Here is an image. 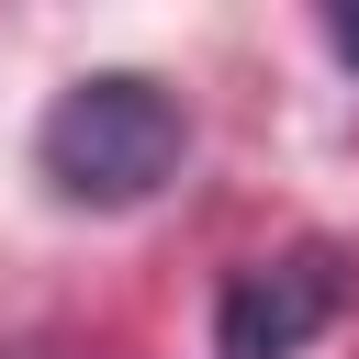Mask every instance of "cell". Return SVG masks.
Masks as SVG:
<instances>
[{
    "label": "cell",
    "mask_w": 359,
    "mask_h": 359,
    "mask_svg": "<svg viewBox=\"0 0 359 359\" xmlns=\"http://www.w3.org/2000/svg\"><path fill=\"white\" fill-rule=\"evenodd\" d=\"M180 157H191V112H180L157 79H135V67L67 79L56 112L34 123V168H45L67 202H90V213L157 202V191L180 180Z\"/></svg>",
    "instance_id": "1"
},
{
    "label": "cell",
    "mask_w": 359,
    "mask_h": 359,
    "mask_svg": "<svg viewBox=\"0 0 359 359\" xmlns=\"http://www.w3.org/2000/svg\"><path fill=\"white\" fill-rule=\"evenodd\" d=\"M348 314V258L337 247H292L224 280L213 303V359H303L325 325Z\"/></svg>",
    "instance_id": "2"
},
{
    "label": "cell",
    "mask_w": 359,
    "mask_h": 359,
    "mask_svg": "<svg viewBox=\"0 0 359 359\" xmlns=\"http://www.w3.org/2000/svg\"><path fill=\"white\" fill-rule=\"evenodd\" d=\"M325 45H337V56L359 67V11H325Z\"/></svg>",
    "instance_id": "3"
},
{
    "label": "cell",
    "mask_w": 359,
    "mask_h": 359,
    "mask_svg": "<svg viewBox=\"0 0 359 359\" xmlns=\"http://www.w3.org/2000/svg\"><path fill=\"white\" fill-rule=\"evenodd\" d=\"M11 359H56V348H11Z\"/></svg>",
    "instance_id": "4"
}]
</instances>
